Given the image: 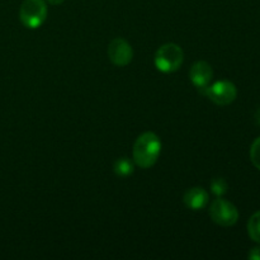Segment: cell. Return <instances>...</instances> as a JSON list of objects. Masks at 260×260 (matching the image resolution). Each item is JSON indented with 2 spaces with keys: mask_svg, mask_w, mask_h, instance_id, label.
Wrapping results in <instances>:
<instances>
[{
  "mask_svg": "<svg viewBox=\"0 0 260 260\" xmlns=\"http://www.w3.org/2000/svg\"><path fill=\"white\" fill-rule=\"evenodd\" d=\"M228 188L229 185L223 178H215L211 182V192L215 196H217V197H222L228 192Z\"/></svg>",
  "mask_w": 260,
  "mask_h": 260,
  "instance_id": "8fae6325",
  "label": "cell"
},
{
  "mask_svg": "<svg viewBox=\"0 0 260 260\" xmlns=\"http://www.w3.org/2000/svg\"><path fill=\"white\" fill-rule=\"evenodd\" d=\"M19 18L24 27L36 29L47 18V4L45 0H24L20 5Z\"/></svg>",
  "mask_w": 260,
  "mask_h": 260,
  "instance_id": "3957f363",
  "label": "cell"
},
{
  "mask_svg": "<svg viewBox=\"0 0 260 260\" xmlns=\"http://www.w3.org/2000/svg\"><path fill=\"white\" fill-rule=\"evenodd\" d=\"M248 233L253 241L260 244V211L254 213L248 222Z\"/></svg>",
  "mask_w": 260,
  "mask_h": 260,
  "instance_id": "30bf717a",
  "label": "cell"
},
{
  "mask_svg": "<svg viewBox=\"0 0 260 260\" xmlns=\"http://www.w3.org/2000/svg\"><path fill=\"white\" fill-rule=\"evenodd\" d=\"M108 57L112 63L119 68L127 66L134 57L131 45L123 38H114L108 45Z\"/></svg>",
  "mask_w": 260,
  "mask_h": 260,
  "instance_id": "8992f818",
  "label": "cell"
},
{
  "mask_svg": "<svg viewBox=\"0 0 260 260\" xmlns=\"http://www.w3.org/2000/svg\"><path fill=\"white\" fill-rule=\"evenodd\" d=\"M211 102H213L217 106H229L233 103L238 96V89H236L235 84L231 83L229 80H220L213 83L212 85H208L203 91Z\"/></svg>",
  "mask_w": 260,
  "mask_h": 260,
  "instance_id": "5b68a950",
  "label": "cell"
},
{
  "mask_svg": "<svg viewBox=\"0 0 260 260\" xmlns=\"http://www.w3.org/2000/svg\"><path fill=\"white\" fill-rule=\"evenodd\" d=\"M113 169L116 175H118V177H129L135 170V162L132 160H129L128 157H119L114 162Z\"/></svg>",
  "mask_w": 260,
  "mask_h": 260,
  "instance_id": "9c48e42d",
  "label": "cell"
},
{
  "mask_svg": "<svg viewBox=\"0 0 260 260\" xmlns=\"http://www.w3.org/2000/svg\"><path fill=\"white\" fill-rule=\"evenodd\" d=\"M184 60V52L177 43H165L157 48L154 62L159 71L165 74L174 73L182 66Z\"/></svg>",
  "mask_w": 260,
  "mask_h": 260,
  "instance_id": "7a4b0ae2",
  "label": "cell"
},
{
  "mask_svg": "<svg viewBox=\"0 0 260 260\" xmlns=\"http://www.w3.org/2000/svg\"><path fill=\"white\" fill-rule=\"evenodd\" d=\"M213 70L211 65L206 61H197L193 63V66L189 70V79L192 81L193 85L201 91L205 90L208 85H210L211 80H212Z\"/></svg>",
  "mask_w": 260,
  "mask_h": 260,
  "instance_id": "52a82bcc",
  "label": "cell"
},
{
  "mask_svg": "<svg viewBox=\"0 0 260 260\" xmlns=\"http://www.w3.org/2000/svg\"><path fill=\"white\" fill-rule=\"evenodd\" d=\"M161 152V141L154 132H144L137 137L132 150L134 162L141 169L154 167Z\"/></svg>",
  "mask_w": 260,
  "mask_h": 260,
  "instance_id": "6da1fadb",
  "label": "cell"
},
{
  "mask_svg": "<svg viewBox=\"0 0 260 260\" xmlns=\"http://www.w3.org/2000/svg\"><path fill=\"white\" fill-rule=\"evenodd\" d=\"M210 216L212 221L223 228L234 226L239 220V211L229 201L218 197L210 206Z\"/></svg>",
  "mask_w": 260,
  "mask_h": 260,
  "instance_id": "277c9868",
  "label": "cell"
},
{
  "mask_svg": "<svg viewBox=\"0 0 260 260\" xmlns=\"http://www.w3.org/2000/svg\"><path fill=\"white\" fill-rule=\"evenodd\" d=\"M249 259H251V260H260V248L251 249V251H250V253H249Z\"/></svg>",
  "mask_w": 260,
  "mask_h": 260,
  "instance_id": "4fadbf2b",
  "label": "cell"
},
{
  "mask_svg": "<svg viewBox=\"0 0 260 260\" xmlns=\"http://www.w3.org/2000/svg\"><path fill=\"white\" fill-rule=\"evenodd\" d=\"M63 2H65V0H47L48 4H51V5H60V4H62Z\"/></svg>",
  "mask_w": 260,
  "mask_h": 260,
  "instance_id": "5bb4252c",
  "label": "cell"
},
{
  "mask_svg": "<svg viewBox=\"0 0 260 260\" xmlns=\"http://www.w3.org/2000/svg\"><path fill=\"white\" fill-rule=\"evenodd\" d=\"M255 121H256V123L260 126V108L256 111V113H255Z\"/></svg>",
  "mask_w": 260,
  "mask_h": 260,
  "instance_id": "9a60e30c",
  "label": "cell"
},
{
  "mask_svg": "<svg viewBox=\"0 0 260 260\" xmlns=\"http://www.w3.org/2000/svg\"><path fill=\"white\" fill-rule=\"evenodd\" d=\"M250 160L254 167L260 170V137L253 142L250 147Z\"/></svg>",
  "mask_w": 260,
  "mask_h": 260,
  "instance_id": "7c38bea8",
  "label": "cell"
},
{
  "mask_svg": "<svg viewBox=\"0 0 260 260\" xmlns=\"http://www.w3.org/2000/svg\"><path fill=\"white\" fill-rule=\"evenodd\" d=\"M208 201H210V196L201 187L190 188L184 193V197H183L184 205L192 211L203 210L208 205Z\"/></svg>",
  "mask_w": 260,
  "mask_h": 260,
  "instance_id": "ba28073f",
  "label": "cell"
}]
</instances>
